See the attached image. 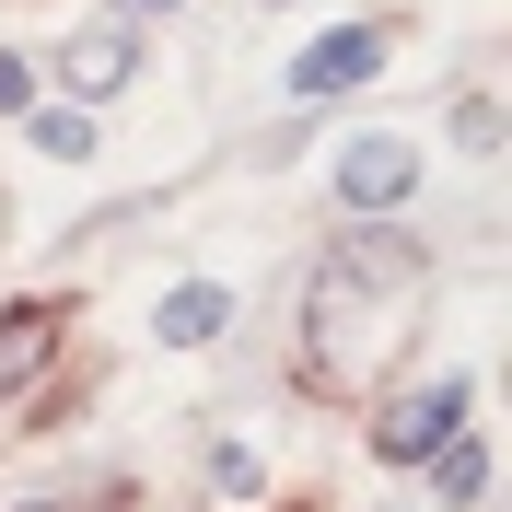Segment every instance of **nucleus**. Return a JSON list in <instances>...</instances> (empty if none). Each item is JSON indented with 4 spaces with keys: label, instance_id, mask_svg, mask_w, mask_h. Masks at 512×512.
<instances>
[{
    "label": "nucleus",
    "instance_id": "f257e3e1",
    "mask_svg": "<svg viewBox=\"0 0 512 512\" xmlns=\"http://www.w3.org/2000/svg\"><path fill=\"white\" fill-rule=\"evenodd\" d=\"M419 315H431V245L419 233H338L315 268V291H303V373L338 384V396H361V384H384L396 361H408Z\"/></svg>",
    "mask_w": 512,
    "mask_h": 512
},
{
    "label": "nucleus",
    "instance_id": "f03ea898",
    "mask_svg": "<svg viewBox=\"0 0 512 512\" xmlns=\"http://www.w3.org/2000/svg\"><path fill=\"white\" fill-rule=\"evenodd\" d=\"M128 70H140V12H128V0L82 12V24H70V47H59V82H70V105H105V94H128Z\"/></svg>",
    "mask_w": 512,
    "mask_h": 512
},
{
    "label": "nucleus",
    "instance_id": "7ed1b4c3",
    "mask_svg": "<svg viewBox=\"0 0 512 512\" xmlns=\"http://www.w3.org/2000/svg\"><path fill=\"white\" fill-rule=\"evenodd\" d=\"M466 408H478V384H466V373L419 384V396H396V408L373 419V454H384V466H431V454L466 431Z\"/></svg>",
    "mask_w": 512,
    "mask_h": 512
},
{
    "label": "nucleus",
    "instance_id": "20e7f679",
    "mask_svg": "<svg viewBox=\"0 0 512 512\" xmlns=\"http://www.w3.org/2000/svg\"><path fill=\"white\" fill-rule=\"evenodd\" d=\"M408 187H419V140H408V128H361V140H338V210L384 222Z\"/></svg>",
    "mask_w": 512,
    "mask_h": 512
},
{
    "label": "nucleus",
    "instance_id": "39448f33",
    "mask_svg": "<svg viewBox=\"0 0 512 512\" xmlns=\"http://www.w3.org/2000/svg\"><path fill=\"white\" fill-rule=\"evenodd\" d=\"M384 47H396L384 24H338V35H315V47L291 59V94H303V105H315V94H350V82H373V70H384Z\"/></svg>",
    "mask_w": 512,
    "mask_h": 512
},
{
    "label": "nucleus",
    "instance_id": "423d86ee",
    "mask_svg": "<svg viewBox=\"0 0 512 512\" xmlns=\"http://www.w3.org/2000/svg\"><path fill=\"white\" fill-rule=\"evenodd\" d=\"M222 326H233V291H222V280H187V291H163L152 338H163V350H210Z\"/></svg>",
    "mask_w": 512,
    "mask_h": 512
},
{
    "label": "nucleus",
    "instance_id": "0eeeda50",
    "mask_svg": "<svg viewBox=\"0 0 512 512\" xmlns=\"http://www.w3.org/2000/svg\"><path fill=\"white\" fill-rule=\"evenodd\" d=\"M47 350H59V303H12V315H0V396H12Z\"/></svg>",
    "mask_w": 512,
    "mask_h": 512
},
{
    "label": "nucleus",
    "instance_id": "6e6552de",
    "mask_svg": "<svg viewBox=\"0 0 512 512\" xmlns=\"http://www.w3.org/2000/svg\"><path fill=\"white\" fill-rule=\"evenodd\" d=\"M24 140H35L47 163H94V152H105V140H94V105H35Z\"/></svg>",
    "mask_w": 512,
    "mask_h": 512
},
{
    "label": "nucleus",
    "instance_id": "1a4fd4ad",
    "mask_svg": "<svg viewBox=\"0 0 512 512\" xmlns=\"http://www.w3.org/2000/svg\"><path fill=\"white\" fill-rule=\"evenodd\" d=\"M431 489H443V501H489V443H478V431L443 443V478H431Z\"/></svg>",
    "mask_w": 512,
    "mask_h": 512
},
{
    "label": "nucleus",
    "instance_id": "9d476101",
    "mask_svg": "<svg viewBox=\"0 0 512 512\" xmlns=\"http://www.w3.org/2000/svg\"><path fill=\"white\" fill-rule=\"evenodd\" d=\"M454 128H466V152H501V105H489V94L454 105Z\"/></svg>",
    "mask_w": 512,
    "mask_h": 512
},
{
    "label": "nucleus",
    "instance_id": "9b49d317",
    "mask_svg": "<svg viewBox=\"0 0 512 512\" xmlns=\"http://www.w3.org/2000/svg\"><path fill=\"white\" fill-rule=\"evenodd\" d=\"M0 105H35V70L24 59H0Z\"/></svg>",
    "mask_w": 512,
    "mask_h": 512
},
{
    "label": "nucleus",
    "instance_id": "f8f14e48",
    "mask_svg": "<svg viewBox=\"0 0 512 512\" xmlns=\"http://www.w3.org/2000/svg\"><path fill=\"white\" fill-rule=\"evenodd\" d=\"M24 512H59V501H24Z\"/></svg>",
    "mask_w": 512,
    "mask_h": 512
}]
</instances>
